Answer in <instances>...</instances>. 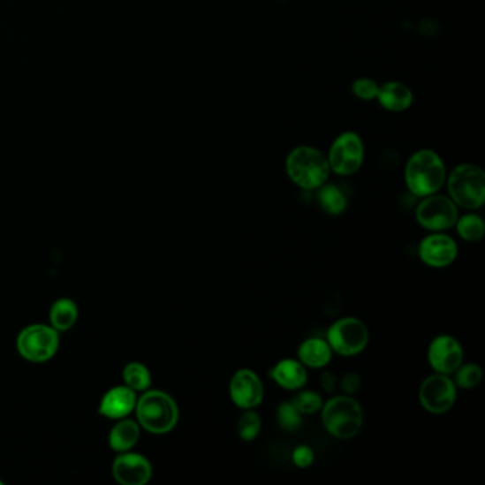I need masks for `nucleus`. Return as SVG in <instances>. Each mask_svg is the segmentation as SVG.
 Masks as SVG:
<instances>
[{"label": "nucleus", "instance_id": "423d86ee", "mask_svg": "<svg viewBox=\"0 0 485 485\" xmlns=\"http://www.w3.org/2000/svg\"><path fill=\"white\" fill-rule=\"evenodd\" d=\"M59 349V335L55 328L32 325L23 329L18 337V351L26 360L43 363L50 360Z\"/></svg>", "mask_w": 485, "mask_h": 485}, {"label": "nucleus", "instance_id": "2eb2a0df", "mask_svg": "<svg viewBox=\"0 0 485 485\" xmlns=\"http://www.w3.org/2000/svg\"><path fill=\"white\" fill-rule=\"evenodd\" d=\"M137 396L128 386L114 387L107 391L100 403L99 413L109 419H123L135 409Z\"/></svg>", "mask_w": 485, "mask_h": 485}, {"label": "nucleus", "instance_id": "1a4fd4ad", "mask_svg": "<svg viewBox=\"0 0 485 485\" xmlns=\"http://www.w3.org/2000/svg\"><path fill=\"white\" fill-rule=\"evenodd\" d=\"M417 223L433 232H442L456 225L458 219L457 205L443 195H428L420 202L416 211Z\"/></svg>", "mask_w": 485, "mask_h": 485}, {"label": "nucleus", "instance_id": "39448f33", "mask_svg": "<svg viewBox=\"0 0 485 485\" xmlns=\"http://www.w3.org/2000/svg\"><path fill=\"white\" fill-rule=\"evenodd\" d=\"M450 197L454 204L466 209H477L485 201V176L474 164L457 165L447 181Z\"/></svg>", "mask_w": 485, "mask_h": 485}, {"label": "nucleus", "instance_id": "9d476101", "mask_svg": "<svg viewBox=\"0 0 485 485\" xmlns=\"http://www.w3.org/2000/svg\"><path fill=\"white\" fill-rule=\"evenodd\" d=\"M419 398L424 410L433 414H443L456 403V383L442 373L428 376L420 386Z\"/></svg>", "mask_w": 485, "mask_h": 485}, {"label": "nucleus", "instance_id": "7ed1b4c3", "mask_svg": "<svg viewBox=\"0 0 485 485\" xmlns=\"http://www.w3.org/2000/svg\"><path fill=\"white\" fill-rule=\"evenodd\" d=\"M322 423L329 435L339 440L353 438L363 426L360 403L349 394L335 396L322 405Z\"/></svg>", "mask_w": 485, "mask_h": 485}, {"label": "nucleus", "instance_id": "c85d7f7f", "mask_svg": "<svg viewBox=\"0 0 485 485\" xmlns=\"http://www.w3.org/2000/svg\"><path fill=\"white\" fill-rule=\"evenodd\" d=\"M292 461L296 467L307 468L314 464V452L309 445H298L292 452Z\"/></svg>", "mask_w": 485, "mask_h": 485}, {"label": "nucleus", "instance_id": "a878e982", "mask_svg": "<svg viewBox=\"0 0 485 485\" xmlns=\"http://www.w3.org/2000/svg\"><path fill=\"white\" fill-rule=\"evenodd\" d=\"M291 405L295 407L300 414L309 416V414H314L319 412L323 405V398H321V394L314 393V391L303 390L299 393H296L291 400Z\"/></svg>", "mask_w": 485, "mask_h": 485}, {"label": "nucleus", "instance_id": "2f4dec72", "mask_svg": "<svg viewBox=\"0 0 485 485\" xmlns=\"http://www.w3.org/2000/svg\"><path fill=\"white\" fill-rule=\"evenodd\" d=\"M4 484V482L0 481V485Z\"/></svg>", "mask_w": 485, "mask_h": 485}, {"label": "nucleus", "instance_id": "4468645a", "mask_svg": "<svg viewBox=\"0 0 485 485\" xmlns=\"http://www.w3.org/2000/svg\"><path fill=\"white\" fill-rule=\"evenodd\" d=\"M153 474L150 461L146 457L125 452L118 456L113 463V475L123 485L146 484Z\"/></svg>", "mask_w": 485, "mask_h": 485}, {"label": "nucleus", "instance_id": "412c9836", "mask_svg": "<svg viewBox=\"0 0 485 485\" xmlns=\"http://www.w3.org/2000/svg\"><path fill=\"white\" fill-rule=\"evenodd\" d=\"M51 325L56 330H69L77 321V307L73 300L59 299L50 310Z\"/></svg>", "mask_w": 485, "mask_h": 485}, {"label": "nucleus", "instance_id": "bb28decb", "mask_svg": "<svg viewBox=\"0 0 485 485\" xmlns=\"http://www.w3.org/2000/svg\"><path fill=\"white\" fill-rule=\"evenodd\" d=\"M454 373H456V382L454 383L461 389H474L481 383L482 370L480 366L473 365V363L461 365Z\"/></svg>", "mask_w": 485, "mask_h": 485}, {"label": "nucleus", "instance_id": "5701e85b", "mask_svg": "<svg viewBox=\"0 0 485 485\" xmlns=\"http://www.w3.org/2000/svg\"><path fill=\"white\" fill-rule=\"evenodd\" d=\"M261 427H262V421H261L260 414L254 409L245 410L241 417L238 419V435L244 442H254L260 436Z\"/></svg>", "mask_w": 485, "mask_h": 485}, {"label": "nucleus", "instance_id": "a211bd4d", "mask_svg": "<svg viewBox=\"0 0 485 485\" xmlns=\"http://www.w3.org/2000/svg\"><path fill=\"white\" fill-rule=\"evenodd\" d=\"M333 351L328 342L321 337H309L300 344L298 358L303 366L312 368H322L332 360Z\"/></svg>", "mask_w": 485, "mask_h": 485}, {"label": "nucleus", "instance_id": "f3484780", "mask_svg": "<svg viewBox=\"0 0 485 485\" xmlns=\"http://www.w3.org/2000/svg\"><path fill=\"white\" fill-rule=\"evenodd\" d=\"M377 100L380 106L389 111H405L409 109L413 102V93L405 84L398 83V81H387L382 87H379L377 93Z\"/></svg>", "mask_w": 485, "mask_h": 485}, {"label": "nucleus", "instance_id": "f8f14e48", "mask_svg": "<svg viewBox=\"0 0 485 485\" xmlns=\"http://www.w3.org/2000/svg\"><path fill=\"white\" fill-rule=\"evenodd\" d=\"M230 396L241 409H255L263 400V384L251 368H239L231 379Z\"/></svg>", "mask_w": 485, "mask_h": 485}, {"label": "nucleus", "instance_id": "f257e3e1", "mask_svg": "<svg viewBox=\"0 0 485 485\" xmlns=\"http://www.w3.org/2000/svg\"><path fill=\"white\" fill-rule=\"evenodd\" d=\"M405 178L410 193L416 197H428L437 193L444 184V163L435 151H417L407 161Z\"/></svg>", "mask_w": 485, "mask_h": 485}, {"label": "nucleus", "instance_id": "f03ea898", "mask_svg": "<svg viewBox=\"0 0 485 485\" xmlns=\"http://www.w3.org/2000/svg\"><path fill=\"white\" fill-rule=\"evenodd\" d=\"M289 178L303 190H318L329 178L328 158L323 153L309 146L293 148L286 158Z\"/></svg>", "mask_w": 485, "mask_h": 485}, {"label": "nucleus", "instance_id": "aec40b11", "mask_svg": "<svg viewBox=\"0 0 485 485\" xmlns=\"http://www.w3.org/2000/svg\"><path fill=\"white\" fill-rule=\"evenodd\" d=\"M319 204L329 216H340L347 208V198L344 191L335 184H323L319 188Z\"/></svg>", "mask_w": 485, "mask_h": 485}, {"label": "nucleus", "instance_id": "4be33fe9", "mask_svg": "<svg viewBox=\"0 0 485 485\" xmlns=\"http://www.w3.org/2000/svg\"><path fill=\"white\" fill-rule=\"evenodd\" d=\"M457 232L464 241L477 242L482 239L485 232L484 221L475 214H467L457 219Z\"/></svg>", "mask_w": 485, "mask_h": 485}, {"label": "nucleus", "instance_id": "cd10ccee", "mask_svg": "<svg viewBox=\"0 0 485 485\" xmlns=\"http://www.w3.org/2000/svg\"><path fill=\"white\" fill-rule=\"evenodd\" d=\"M352 92L361 100L376 99L379 93V86L372 79H358L352 84Z\"/></svg>", "mask_w": 485, "mask_h": 485}, {"label": "nucleus", "instance_id": "ddd939ff", "mask_svg": "<svg viewBox=\"0 0 485 485\" xmlns=\"http://www.w3.org/2000/svg\"><path fill=\"white\" fill-rule=\"evenodd\" d=\"M419 255L428 267L445 268L456 261L458 248L451 237L435 232L420 242Z\"/></svg>", "mask_w": 485, "mask_h": 485}, {"label": "nucleus", "instance_id": "7c9ffc66", "mask_svg": "<svg viewBox=\"0 0 485 485\" xmlns=\"http://www.w3.org/2000/svg\"><path fill=\"white\" fill-rule=\"evenodd\" d=\"M321 383L328 393L333 394L337 389V377L332 372H323L321 376Z\"/></svg>", "mask_w": 485, "mask_h": 485}, {"label": "nucleus", "instance_id": "9b49d317", "mask_svg": "<svg viewBox=\"0 0 485 485\" xmlns=\"http://www.w3.org/2000/svg\"><path fill=\"white\" fill-rule=\"evenodd\" d=\"M463 347L452 336H437L428 347V363L435 372L449 376L463 365Z\"/></svg>", "mask_w": 485, "mask_h": 485}, {"label": "nucleus", "instance_id": "c756f323", "mask_svg": "<svg viewBox=\"0 0 485 485\" xmlns=\"http://www.w3.org/2000/svg\"><path fill=\"white\" fill-rule=\"evenodd\" d=\"M340 389L349 396L358 393L359 389H360V376L356 373H346L340 380Z\"/></svg>", "mask_w": 485, "mask_h": 485}, {"label": "nucleus", "instance_id": "0eeeda50", "mask_svg": "<svg viewBox=\"0 0 485 485\" xmlns=\"http://www.w3.org/2000/svg\"><path fill=\"white\" fill-rule=\"evenodd\" d=\"M326 342L340 356H356L368 346V330L359 319H339L329 328Z\"/></svg>", "mask_w": 485, "mask_h": 485}, {"label": "nucleus", "instance_id": "20e7f679", "mask_svg": "<svg viewBox=\"0 0 485 485\" xmlns=\"http://www.w3.org/2000/svg\"><path fill=\"white\" fill-rule=\"evenodd\" d=\"M135 410L140 424L154 435H165L178 423V405L165 391L151 390L142 394Z\"/></svg>", "mask_w": 485, "mask_h": 485}, {"label": "nucleus", "instance_id": "b1692460", "mask_svg": "<svg viewBox=\"0 0 485 485\" xmlns=\"http://www.w3.org/2000/svg\"><path fill=\"white\" fill-rule=\"evenodd\" d=\"M125 386L133 390H147L151 384V375L148 368L141 363H130L123 372Z\"/></svg>", "mask_w": 485, "mask_h": 485}, {"label": "nucleus", "instance_id": "393cba45", "mask_svg": "<svg viewBox=\"0 0 485 485\" xmlns=\"http://www.w3.org/2000/svg\"><path fill=\"white\" fill-rule=\"evenodd\" d=\"M277 423L282 430L295 433L302 426V414L291 405V402L277 405Z\"/></svg>", "mask_w": 485, "mask_h": 485}, {"label": "nucleus", "instance_id": "dca6fc26", "mask_svg": "<svg viewBox=\"0 0 485 485\" xmlns=\"http://www.w3.org/2000/svg\"><path fill=\"white\" fill-rule=\"evenodd\" d=\"M270 379L284 390H299L307 382V372L299 360L284 359L269 370Z\"/></svg>", "mask_w": 485, "mask_h": 485}, {"label": "nucleus", "instance_id": "6e6552de", "mask_svg": "<svg viewBox=\"0 0 485 485\" xmlns=\"http://www.w3.org/2000/svg\"><path fill=\"white\" fill-rule=\"evenodd\" d=\"M365 158V146L360 135L353 132L340 134L329 150V167L337 176H352L359 171Z\"/></svg>", "mask_w": 485, "mask_h": 485}, {"label": "nucleus", "instance_id": "6ab92c4d", "mask_svg": "<svg viewBox=\"0 0 485 485\" xmlns=\"http://www.w3.org/2000/svg\"><path fill=\"white\" fill-rule=\"evenodd\" d=\"M139 424L133 420H123L110 433V445L116 451H128L139 442Z\"/></svg>", "mask_w": 485, "mask_h": 485}]
</instances>
